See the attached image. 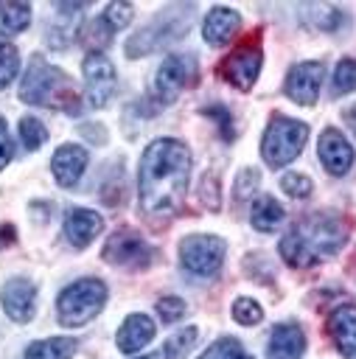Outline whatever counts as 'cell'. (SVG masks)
Masks as SVG:
<instances>
[{
    "label": "cell",
    "mask_w": 356,
    "mask_h": 359,
    "mask_svg": "<svg viewBox=\"0 0 356 359\" xmlns=\"http://www.w3.org/2000/svg\"><path fill=\"white\" fill-rule=\"evenodd\" d=\"M348 241V224L328 210L311 213L300 219L283 238H280V255L294 269H308L314 264H322L334 258Z\"/></svg>",
    "instance_id": "7a4b0ae2"
},
{
    "label": "cell",
    "mask_w": 356,
    "mask_h": 359,
    "mask_svg": "<svg viewBox=\"0 0 356 359\" xmlns=\"http://www.w3.org/2000/svg\"><path fill=\"white\" fill-rule=\"evenodd\" d=\"M283 216H286V210H283V205H280L275 196H258V199L249 205V222H252V227L261 230V233L275 230V227L283 222Z\"/></svg>",
    "instance_id": "44dd1931"
},
{
    "label": "cell",
    "mask_w": 356,
    "mask_h": 359,
    "mask_svg": "<svg viewBox=\"0 0 356 359\" xmlns=\"http://www.w3.org/2000/svg\"><path fill=\"white\" fill-rule=\"evenodd\" d=\"M196 79V56L193 53H171L163 59L154 76V98L160 104H174L182 90H188Z\"/></svg>",
    "instance_id": "9c48e42d"
},
{
    "label": "cell",
    "mask_w": 356,
    "mask_h": 359,
    "mask_svg": "<svg viewBox=\"0 0 356 359\" xmlns=\"http://www.w3.org/2000/svg\"><path fill=\"white\" fill-rule=\"evenodd\" d=\"M255 185H258V171H255V168H244V171H238V177H235L233 196L241 202V199H247V196L255 191Z\"/></svg>",
    "instance_id": "e575fe53"
},
{
    "label": "cell",
    "mask_w": 356,
    "mask_h": 359,
    "mask_svg": "<svg viewBox=\"0 0 356 359\" xmlns=\"http://www.w3.org/2000/svg\"><path fill=\"white\" fill-rule=\"evenodd\" d=\"M20 98L31 107H48L67 115H78L81 109V95L73 79L59 67L48 65L42 56H31L20 81Z\"/></svg>",
    "instance_id": "3957f363"
},
{
    "label": "cell",
    "mask_w": 356,
    "mask_h": 359,
    "mask_svg": "<svg viewBox=\"0 0 356 359\" xmlns=\"http://www.w3.org/2000/svg\"><path fill=\"white\" fill-rule=\"evenodd\" d=\"M306 140H308V126L303 121H294V118H286V115H275L269 121L266 132H263V140H261L263 163L269 168L289 165L292 160L300 157Z\"/></svg>",
    "instance_id": "277c9868"
},
{
    "label": "cell",
    "mask_w": 356,
    "mask_h": 359,
    "mask_svg": "<svg viewBox=\"0 0 356 359\" xmlns=\"http://www.w3.org/2000/svg\"><path fill=\"white\" fill-rule=\"evenodd\" d=\"M303 11H308V14H311V22H314L317 28H322V31H336V28L342 25V20H345L339 8H334V6H322V3L306 6Z\"/></svg>",
    "instance_id": "83f0119b"
},
{
    "label": "cell",
    "mask_w": 356,
    "mask_h": 359,
    "mask_svg": "<svg viewBox=\"0 0 356 359\" xmlns=\"http://www.w3.org/2000/svg\"><path fill=\"white\" fill-rule=\"evenodd\" d=\"M20 70V53L11 42H0V90H6Z\"/></svg>",
    "instance_id": "f546056e"
},
{
    "label": "cell",
    "mask_w": 356,
    "mask_h": 359,
    "mask_svg": "<svg viewBox=\"0 0 356 359\" xmlns=\"http://www.w3.org/2000/svg\"><path fill=\"white\" fill-rule=\"evenodd\" d=\"M342 121H345V126L353 132V137H356V104H348L345 109H342Z\"/></svg>",
    "instance_id": "f35d334b"
},
{
    "label": "cell",
    "mask_w": 356,
    "mask_h": 359,
    "mask_svg": "<svg viewBox=\"0 0 356 359\" xmlns=\"http://www.w3.org/2000/svg\"><path fill=\"white\" fill-rule=\"evenodd\" d=\"M322 76H325L322 62H300V65H294V67L286 73L283 93H286L294 104L311 107V104H317V98H320Z\"/></svg>",
    "instance_id": "7c38bea8"
},
{
    "label": "cell",
    "mask_w": 356,
    "mask_h": 359,
    "mask_svg": "<svg viewBox=\"0 0 356 359\" xmlns=\"http://www.w3.org/2000/svg\"><path fill=\"white\" fill-rule=\"evenodd\" d=\"M31 22V6L28 3H14V0H0V34L14 36L25 31Z\"/></svg>",
    "instance_id": "603a6c76"
},
{
    "label": "cell",
    "mask_w": 356,
    "mask_h": 359,
    "mask_svg": "<svg viewBox=\"0 0 356 359\" xmlns=\"http://www.w3.org/2000/svg\"><path fill=\"white\" fill-rule=\"evenodd\" d=\"M20 140H22V146L28 149V151H36L45 140H48V129H45V123L42 121H36V118H22L20 121Z\"/></svg>",
    "instance_id": "f1b7e54d"
},
{
    "label": "cell",
    "mask_w": 356,
    "mask_h": 359,
    "mask_svg": "<svg viewBox=\"0 0 356 359\" xmlns=\"http://www.w3.org/2000/svg\"><path fill=\"white\" fill-rule=\"evenodd\" d=\"M191 180V151L174 137H157L146 146L137 168V202L149 219H165L185 202Z\"/></svg>",
    "instance_id": "6da1fadb"
},
{
    "label": "cell",
    "mask_w": 356,
    "mask_h": 359,
    "mask_svg": "<svg viewBox=\"0 0 356 359\" xmlns=\"http://www.w3.org/2000/svg\"><path fill=\"white\" fill-rule=\"evenodd\" d=\"M196 342H199V331L193 325H188V328H182L165 339L163 353H165V359H185L196 348Z\"/></svg>",
    "instance_id": "d4e9b609"
},
{
    "label": "cell",
    "mask_w": 356,
    "mask_h": 359,
    "mask_svg": "<svg viewBox=\"0 0 356 359\" xmlns=\"http://www.w3.org/2000/svg\"><path fill=\"white\" fill-rule=\"evenodd\" d=\"M157 314L163 323H177L182 314H185V300L177 297V294H165L157 300Z\"/></svg>",
    "instance_id": "836d02e7"
},
{
    "label": "cell",
    "mask_w": 356,
    "mask_h": 359,
    "mask_svg": "<svg viewBox=\"0 0 356 359\" xmlns=\"http://www.w3.org/2000/svg\"><path fill=\"white\" fill-rule=\"evenodd\" d=\"M87 48H93V53H101V48L115 36V31L104 22V17H93V20H87L84 25H81V31L76 34Z\"/></svg>",
    "instance_id": "cb8c5ba5"
},
{
    "label": "cell",
    "mask_w": 356,
    "mask_h": 359,
    "mask_svg": "<svg viewBox=\"0 0 356 359\" xmlns=\"http://www.w3.org/2000/svg\"><path fill=\"white\" fill-rule=\"evenodd\" d=\"M84 87H87V101L93 107H107L118 90V73L115 65L107 59V53H87L84 56Z\"/></svg>",
    "instance_id": "8fae6325"
},
{
    "label": "cell",
    "mask_w": 356,
    "mask_h": 359,
    "mask_svg": "<svg viewBox=\"0 0 356 359\" xmlns=\"http://www.w3.org/2000/svg\"><path fill=\"white\" fill-rule=\"evenodd\" d=\"M328 334L345 359H356V306H336L328 314Z\"/></svg>",
    "instance_id": "2e32d148"
},
{
    "label": "cell",
    "mask_w": 356,
    "mask_h": 359,
    "mask_svg": "<svg viewBox=\"0 0 356 359\" xmlns=\"http://www.w3.org/2000/svg\"><path fill=\"white\" fill-rule=\"evenodd\" d=\"M280 188H283V194H289V196H294V199H306V196H311V180L306 177V174H300V171H289V174H283L280 177Z\"/></svg>",
    "instance_id": "d6a6232c"
},
{
    "label": "cell",
    "mask_w": 356,
    "mask_h": 359,
    "mask_svg": "<svg viewBox=\"0 0 356 359\" xmlns=\"http://www.w3.org/2000/svg\"><path fill=\"white\" fill-rule=\"evenodd\" d=\"M227 255V244L210 233H193L179 241V264L193 278H216Z\"/></svg>",
    "instance_id": "8992f818"
},
{
    "label": "cell",
    "mask_w": 356,
    "mask_h": 359,
    "mask_svg": "<svg viewBox=\"0 0 356 359\" xmlns=\"http://www.w3.org/2000/svg\"><path fill=\"white\" fill-rule=\"evenodd\" d=\"M182 8H165L151 25L140 28L129 42H126V56L129 59H137V56H146L157 48H165L171 45L177 36H182L188 31V20L179 17Z\"/></svg>",
    "instance_id": "52a82bcc"
},
{
    "label": "cell",
    "mask_w": 356,
    "mask_h": 359,
    "mask_svg": "<svg viewBox=\"0 0 356 359\" xmlns=\"http://www.w3.org/2000/svg\"><path fill=\"white\" fill-rule=\"evenodd\" d=\"M101 227H104V219H101V213H95V210H90V208H73L70 213H67V219H64V236H67V241L73 244V247H87L98 233H101Z\"/></svg>",
    "instance_id": "d6986e66"
},
{
    "label": "cell",
    "mask_w": 356,
    "mask_h": 359,
    "mask_svg": "<svg viewBox=\"0 0 356 359\" xmlns=\"http://www.w3.org/2000/svg\"><path fill=\"white\" fill-rule=\"evenodd\" d=\"M101 258L107 264H115V266H123V269H146L154 261V250L137 233L118 230L107 238V244L101 250Z\"/></svg>",
    "instance_id": "30bf717a"
},
{
    "label": "cell",
    "mask_w": 356,
    "mask_h": 359,
    "mask_svg": "<svg viewBox=\"0 0 356 359\" xmlns=\"http://www.w3.org/2000/svg\"><path fill=\"white\" fill-rule=\"evenodd\" d=\"M11 241H14V227L11 224H3V230H0V247H6Z\"/></svg>",
    "instance_id": "ab89813d"
},
{
    "label": "cell",
    "mask_w": 356,
    "mask_h": 359,
    "mask_svg": "<svg viewBox=\"0 0 356 359\" xmlns=\"http://www.w3.org/2000/svg\"><path fill=\"white\" fill-rule=\"evenodd\" d=\"M263 65V50H261V34H252L241 39L219 65L224 81H230L235 90H249L261 73Z\"/></svg>",
    "instance_id": "ba28073f"
},
{
    "label": "cell",
    "mask_w": 356,
    "mask_h": 359,
    "mask_svg": "<svg viewBox=\"0 0 356 359\" xmlns=\"http://www.w3.org/2000/svg\"><path fill=\"white\" fill-rule=\"evenodd\" d=\"M233 320L238 325H258L263 320V309L252 297H235V303H233Z\"/></svg>",
    "instance_id": "4dcf8cb0"
},
{
    "label": "cell",
    "mask_w": 356,
    "mask_h": 359,
    "mask_svg": "<svg viewBox=\"0 0 356 359\" xmlns=\"http://www.w3.org/2000/svg\"><path fill=\"white\" fill-rule=\"evenodd\" d=\"M241 28V14L227 6H213L202 20V36L207 45H227Z\"/></svg>",
    "instance_id": "e0dca14e"
},
{
    "label": "cell",
    "mask_w": 356,
    "mask_h": 359,
    "mask_svg": "<svg viewBox=\"0 0 356 359\" xmlns=\"http://www.w3.org/2000/svg\"><path fill=\"white\" fill-rule=\"evenodd\" d=\"M205 115L207 118H216L219 121V129H221V137H233V118H230V112L224 109V107H207L205 109Z\"/></svg>",
    "instance_id": "8d00e7d4"
},
{
    "label": "cell",
    "mask_w": 356,
    "mask_h": 359,
    "mask_svg": "<svg viewBox=\"0 0 356 359\" xmlns=\"http://www.w3.org/2000/svg\"><path fill=\"white\" fill-rule=\"evenodd\" d=\"M331 93L336 95H348L356 90V59H339L336 70H334V81H331Z\"/></svg>",
    "instance_id": "484cf974"
},
{
    "label": "cell",
    "mask_w": 356,
    "mask_h": 359,
    "mask_svg": "<svg viewBox=\"0 0 356 359\" xmlns=\"http://www.w3.org/2000/svg\"><path fill=\"white\" fill-rule=\"evenodd\" d=\"M199 199L207 202L210 210H219V180L213 174H207L202 180V188H199Z\"/></svg>",
    "instance_id": "d590c367"
},
{
    "label": "cell",
    "mask_w": 356,
    "mask_h": 359,
    "mask_svg": "<svg viewBox=\"0 0 356 359\" xmlns=\"http://www.w3.org/2000/svg\"><path fill=\"white\" fill-rule=\"evenodd\" d=\"M87 149L78 146V143H62L56 151H53V160H50V171L56 177L59 185L70 188L78 182V177L84 174L87 168Z\"/></svg>",
    "instance_id": "9a60e30c"
},
{
    "label": "cell",
    "mask_w": 356,
    "mask_h": 359,
    "mask_svg": "<svg viewBox=\"0 0 356 359\" xmlns=\"http://www.w3.org/2000/svg\"><path fill=\"white\" fill-rule=\"evenodd\" d=\"M11 137H8V126H6V121L0 118V171L8 165V160H11Z\"/></svg>",
    "instance_id": "74e56055"
},
{
    "label": "cell",
    "mask_w": 356,
    "mask_h": 359,
    "mask_svg": "<svg viewBox=\"0 0 356 359\" xmlns=\"http://www.w3.org/2000/svg\"><path fill=\"white\" fill-rule=\"evenodd\" d=\"M154 337V320L149 314H129L123 320V325L118 328L115 334V345L123 351V353H137L143 345H149Z\"/></svg>",
    "instance_id": "ffe728a7"
},
{
    "label": "cell",
    "mask_w": 356,
    "mask_h": 359,
    "mask_svg": "<svg viewBox=\"0 0 356 359\" xmlns=\"http://www.w3.org/2000/svg\"><path fill=\"white\" fill-rule=\"evenodd\" d=\"M101 17H104V22H107L112 31H121V28H126V25L132 22L135 6H132V3H109V6L101 11Z\"/></svg>",
    "instance_id": "1f68e13d"
},
{
    "label": "cell",
    "mask_w": 356,
    "mask_h": 359,
    "mask_svg": "<svg viewBox=\"0 0 356 359\" xmlns=\"http://www.w3.org/2000/svg\"><path fill=\"white\" fill-rule=\"evenodd\" d=\"M199 359H252V356L244 353V348H241V342L235 337H221Z\"/></svg>",
    "instance_id": "4316f807"
},
{
    "label": "cell",
    "mask_w": 356,
    "mask_h": 359,
    "mask_svg": "<svg viewBox=\"0 0 356 359\" xmlns=\"http://www.w3.org/2000/svg\"><path fill=\"white\" fill-rule=\"evenodd\" d=\"M306 337L297 323H278L266 342V359H303Z\"/></svg>",
    "instance_id": "ac0fdd59"
},
{
    "label": "cell",
    "mask_w": 356,
    "mask_h": 359,
    "mask_svg": "<svg viewBox=\"0 0 356 359\" xmlns=\"http://www.w3.org/2000/svg\"><path fill=\"white\" fill-rule=\"evenodd\" d=\"M107 303V286L98 278H78L73 280L56 300L59 323L67 328L90 323Z\"/></svg>",
    "instance_id": "5b68a950"
},
{
    "label": "cell",
    "mask_w": 356,
    "mask_h": 359,
    "mask_svg": "<svg viewBox=\"0 0 356 359\" xmlns=\"http://www.w3.org/2000/svg\"><path fill=\"white\" fill-rule=\"evenodd\" d=\"M0 303L14 323H28L36 311V289L28 278H11L0 289Z\"/></svg>",
    "instance_id": "5bb4252c"
},
{
    "label": "cell",
    "mask_w": 356,
    "mask_h": 359,
    "mask_svg": "<svg viewBox=\"0 0 356 359\" xmlns=\"http://www.w3.org/2000/svg\"><path fill=\"white\" fill-rule=\"evenodd\" d=\"M76 353V339L73 337H50L31 342L25 351V359H73Z\"/></svg>",
    "instance_id": "7402d4cb"
},
{
    "label": "cell",
    "mask_w": 356,
    "mask_h": 359,
    "mask_svg": "<svg viewBox=\"0 0 356 359\" xmlns=\"http://www.w3.org/2000/svg\"><path fill=\"white\" fill-rule=\"evenodd\" d=\"M317 154H320V163L322 168L331 174V177H342L350 171L353 165V146L345 140L342 132H336L334 126L322 129L320 140H317Z\"/></svg>",
    "instance_id": "4fadbf2b"
},
{
    "label": "cell",
    "mask_w": 356,
    "mask_h": 359,
    "mask_svg": "<svg viewBox=\"0 0 356 359\" xmlns=\"http://www.w3.org/2000/svg\"><path fill=\"white\" fill-rule=\"evenodd\" d=\"M135 359H165V353L160 351V353H146V356H135Z\"/></svg>",
    "instance_id": "60d3db41"
}]
</instances>
